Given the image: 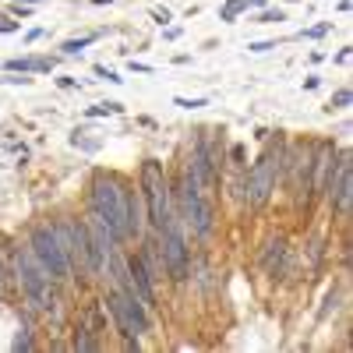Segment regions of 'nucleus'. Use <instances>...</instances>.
Masks as SVG:
<instances>
[{
	"label": "nucleus",
	"instance_id": "1",
	"mask_svg": "<svg viewBox=\"0 0 353 353\" xmlns=\"http://www.w3.org/2000/svg\"><path fill=\"white\" fill-rule=\"evenodd\" d=\"M128 198H131L128 181H121L117 173H103V170L92 173V184H88V201H92V212H96L99 219H106V226L113 230L117 244L131 241V230H128Z\"/></svg>",
	"mask_w": 353,
	"mask_h": 353
},
{
	"label": "nucleus",
	"instance_id": "8",
	"mask_svg": "<svg viewBox=\"0 0 353 353\" xmlns=\"http://www.w3.org/2000/svg\"><path fill=\"white\" fill-rule=\"evenodd\" d=\"M321 194H325L332 201V212L339 219H350L353 212V166H350V152H343L336 159V166L329 170L325 176V188H321Z\"/></svg>",
	"mask_w": 353,
	"mask_h": 353
},
{
	"label": "nucleus",
	"instance_id": "28",
	"mask_svg": "<svg viewBox=\"0 0 353 353\" xmlns=\"http://www.w3.org/2000/svg\"><path fill=\"white\" fill-rule=\"evenodd\" d=\"M96 4H110V0H96Z\"/></svg>",
	"mask_w": 353,
	"mask_h": 353
},
{
	"label": "nucleus",
	"instance_id": "7",
	"mask_svg": "<svg viewBox=\"0 0 353 353\" xmlns=\"http://www.w3.org/2000/svg\"><path fill=\"white\" fill-rule=\"evenodd\" d=\"M28 251L39 258V265L50 272V279H71V276H74V272H71V261L64 258L61 244H57L53 226H46V223L32 226V233H28Z\"/></svg>",
	"mask_w": 353,
	"mask_h": 353
},
{
	"label": "nucleus",
	"instance_id": "9",
	"mask_svg": "<svg viewBox=\"0 0 353 353\" xmlns=\"http://www.w3.org/2000/svg\"><path fill=\"white\" fill-rule=\"evenodd\" d=\"M159 254H163V269L170 272L173 283H184L188 279V244H184V233H181V223L176 216L166 219V226L159 230Z\"/></svg>",
	"mask_w": 353,
	"mask_h": 353
},
{
	"label": "nucleus",
	"instance_id": "19",
	"mask_svg": "<svg viewBox=\"0 0 353 353\" xmlns=\"http://www.w3.org/2000/svg\"><path fill=\"white\" fill-rule=\"evenodd\" d=\"M14 350H32V336H28V325L18 329V336H14Z\"/></svg>",
	"mask_w": 353,
	"mask_h": 353
},
{
	"label": "nucleus",
	"instance_id": "23",
	"mask_svg": "<svg viewBox=\"0 0 353 353\" xmlns=\"http://www.w3.org/2000/svg\"><path fill=\"white\" fill-rule=\"evenodd\" d=\"M325 32H329V21H325V25H314V28H307V32H304V36H311V39H318V36H325Z\"/></svg>",
	"mask_w": 353,
	"mask_h": 353
},
{
	"label": "nucleus",
	"instance_id": "2",
	"mask_svg": "<svg viewBox=\"0 0 353 353\" xmlns=\"http://www.w3.org/2000/svg\"><path fill=\"white\" fill-rule=\"evenodd\" d=\"M138 181H141V205H145V219L149 226L159 233L166 226V219L173 216L170 212V184H166V173H163V163L159 159H145L141 170H138Z\"/></svg>",
	"mask_w": 353,
	"mask_h": 353
},
{
	"label": "nucleus",
	"instance_id": "14",
	"mask_svg": "<svg viewBox=\"0 0 353 353\" xmlns=\"http://www.w3.org/2000/svg\"><path fill=\"white\" fill-rule=\"evenodd\" d=\"M8 71H50V61H32V57H21V61H11Z\"/></svg>",
	"mask_w": 353,
	"mask_h": 353
},
{
	"label": "nucleus",
	"instance_id": "17",
	"mask_svg": "<svg viewBox=\"0 0 353 353\" xmlns=\"http://www.w3.org/2000/svg\"><path fill=\"white\" fill-rule=\"evenodd\" d=\"M88 43H96V36H81V39H68V43H64L61 50H64V53H81V50H85Z\"/></svg>",
	"mask_w": 353,
	"mask_h": 353
},
{
	"label": "nucleus",
	"instance_id": "25",
	"mask_svg": "<svg viewBox=\"0 0 353 353\" xmlns=\"http://www.w3.org/2000/svg\"><path fill=\"white\" fill-rule=\"evenodd\" d=\"M248 50H254V53H265V50H276V43H254V46H248Z\"/></svg>",
	"mask_w": 353,
	"mask_h": 353
},
{
	"label": "nucleus",
	"instance_id": "5",
	"mask_svg": "<svg viewBox=\"0 0 353 353\" xmlns=\"http://www.w3.org/2000/svg\"><path fill=\"white\" fill-rule=\"evenodd\" d=\"M201 188H205V184L198 181L194 166H184V176H181V201H184V219H188V226L198 233V237H209V233H212V205L205 201Z\"/></svg>",
	"mask_w": 353,
	"mask_h": 353
},
{
	"label": "nucleus",
	"instance_id": "20",
	"mask_svg": "<svg viewBox=\"0 0 353 353\" xmlns=\"http://www.w3.org/2000/svg\"><path fill=\"white\" fill-rule=\"evenodd\" d=\"M88 113H92V117H103V113H121V103H99V106H92Z\"/></svg>",
	"mask_w": 353,
	"mask_h": 353
},
{
	"label": "nucleus",
	"instance_id": "12",
	"mask_svg": "<svg viewBox=\"0 0 353 353\" xmlns=\"http://www.w3.org/2000/svg\"><path fill=\"white\" fill-rule=\"evenodd\" d=\"M128 272H131V286H134V293H138V301H141L145 307H152V304H156V276L149 272V265L134 254V258H128Z\"/></svg>",
	"mask_w": 353,
	"mask_h": 353
},
{
	"label": "nucleus",
	"instance_id": "29",
	"mask_svg": "<svg viewBox=\"0 0 353 353\" xmlns=\"http://www.w3.org/2000/svg\"><path fill=\"white\" fill-rule=\"evenodd\" d=\"M25 4H36V0H25Z\"/></svg>",
	"mask_w": 353,
	"mask_h": 353
},
{
	"label": "nucleus",
	"instance_id": "26",
	"mask_svg": "<svg viewBox=\"0 0 353 353\" xmlns=\"http://www.w3.org/2000/svg\"><path fill=\"white\" fill-rule=\"evenodd\" d=\"M230 156H233V163H241V159H244V149H241V145H233Z\"/></svg>",
	"mask_w": 353,
	"mask_h": 353
},
{
	"label": "nucleus",
	"instance_id": "21",
	"mask_svg": "<svg viewBox=\"0 0 353 353\" xmlns=\"http://www.w3.org/2000/svg\"><path fill=\"white\" fill-rule=\"evenodd\" d=\"M176 106H184V110H198V106H205V99H184V96H176Z\"/></svg>",
	"mask_w": 353,
	"mask_h": 353
},
{
	"label": "nucleus",
	"instance_id": "24",
	"mask_svg": "<svg viewBox=\"0 0 353 353\" xmlns=\"http://www.w3.org/2000/svg\"><path fill=\"white\" fill-rule=\"evenodd\" d=\"M258 21H261V25H269V21H283V11H265Z\"/></svg>",
	"mask_w": 353,
	"mask_h": 353
},
{
	"label": "nucleus",
	"instance_id": "27",
	"mask_svg": "<svg viewBox=\"0 0 353 353\" xmlns=\"http://www.w3.org/2000/svg\"><path fill=\"white\" fill-rule=\"evenodd\" d=\"M0 293H4V265H0Z\"/></svg>",
	"mask_w": 353,
	"mask_h": 353
},
{
	"label": "nucleus",
	"instance_id": "15",
	"mask_svg": "<svg viewBox=\"0 0 353 353\" xmlns=\"http://www.w3.org/2000/svg\"><path fill=\"white\" fill-rule=\"evenodd\" d=\"M241 11H248V0H230V4L223 8V21H233Z\"/></svg>",
	"mask_w": 353,
	"mask_h": 353
},
{
	"label": "nucleus",
	"instance_id": "3",
	"mask_svg": "<svg viewBox=\"0 0 353 353\" xmlns=\"http://www.w3.org/2000/svg\"><path fill=\"white\" fill-rule=\"evenodd\" d=\"M14 276H18V286L25 293L28 307H32V311H46L50 307V297H53V279L39 265V258L28 251V244L14 251Z\"/></svg>",
	"mask_w": 353,
	"mask_h": 353
},
{
	"label": "nucleus",
	"instance_id": "6",
	"mask_svg": "<svg viewBox=\"0 0 353 353\" xmlns=\"http://www.w3.org/2000/svg\"><path fill=\"white\" fill-rule=\"evenodd\" d=\"M279 159H283V149L279 145H269L258 156V163L248 170V205H254V209H261L272 198L276 181H279Z\"/></svg>",
	"mask_w": 353,
	"mask_h": 353
},
{
	"label": "nucleus",
	"instance_id": "11",
	"mask_svg": "<svg viewBox=\"0 0 353 353\" xmlns=\"http://www.w3.org/2000/svg\"><path fill=\"white\" fill-rule=\"evenodd\" d=\"M191 166H194V173H198L201 184H212V181H216V149H212V134H209V131L198 134Z\"/></svg>",
	"mask_w": 353,
	"mask_h": 353
},
{
	"label": "nucleus",
	"instance_id": "22",
	"mask_svg": "<svg viewBox=\"0 0 353 353\" xmlns=\"http://www.w3.org/2000/svg\"><path fill=\"white\" fill-rule=\"evenodd\" d=\"M0 32H18V25H14L8 14H0Z\"/></svg>",
	"mask_w": 353,
	"mask_h": 353
},
{
	"label": "nucleus",
	"instance_id": "16",
	"mask_svg": "<svg viewBox=\"0 0 353 353\" xmlns=\"http://www.w3.org/2000/svg\"><path fill=\"white\" fill-rule=\"evenodd\" d=\"M88 332H92V329H78L74 332V350H96V339Z\"/></svg>",
	"mask_w": 353,
	"mask_h": 353
},
{
	"label": "nucleus",
	"instance_id": "13",
	"mask_svg": "<svg viewBox=\"0 0 353 353\" xmlns=\"http://www.w3.org/2000/svg\"><path fill=\"white\" fill-rule=\"evenodd\" d=\"M286 254H290V248H286L283 237L269 241V244H265V251H261V269L269 272V276H283L286 272Z\"/></svg>",
	"mask_w": 353,
	"mask_h": 353
},
{
	"label": "nucleus",
	"instance_id": "4",
	"mask_svg": "<svg viewBox=\"0 0 353 353\" xmlns=\"http://www.w3.org/2000/svg\"><path fill=\"white\" fill-rule=\"evenodd\" d=\"M106 311L113 314L117 329L128 339V346H138V336L149 332V314H145V304L138 301V293H124V290H110L106 293Z\"/></svg>",
	"mask_w": 353,
	"mask_h": 353
},
{
	"label": "nucleus",
	"instance_id": "10",
	"mask_svg": "<svg viewBox=\"0 0 353 353\" xmlns=\"http://www.w3.org/2000/svg\"><path fill=\"white\" fill-rule=\"evenodd\" d=\"M332 159H336V145H332V141H318L314 149H311V170H307L311 191L325 188V176H329V170H332Z\"/></svg>",
	"mask_w": 353,
	"mask_h": 353
},
{
	"label": "nucleus",
	"instance_id": "18",
	"mask_svg": "<svg viewBox=\"0 0 353 353\" xmlns=\"http://www.w3.org/2000/svg\"><path fill=\"white\" fill-rule=\"evenodd\" d=\"M350 106V88H339V92L329 99V110H346Z\"/></svg>",
	"mask_w": 353,
	"mask_h": 353
}]
</instances>
